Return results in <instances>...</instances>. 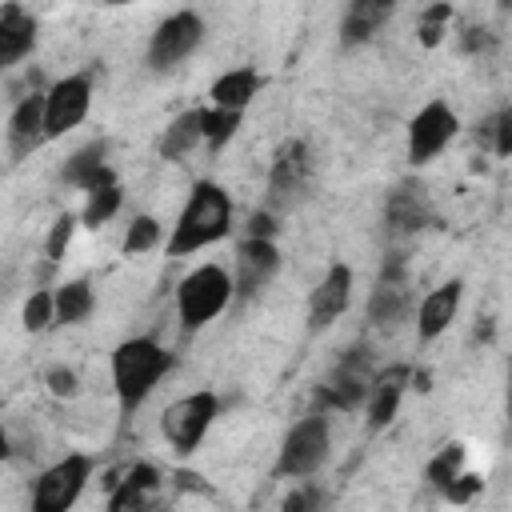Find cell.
Instances as JSON below:
<instances>
[{"instance_id":"obj_35","label":"cell","mask_w":512,"mask_h":512,"mask_svg":"<svg viewBox=\"0 0 512 512\" xmlns=\"http://www.w3.org/2000/svg\"><path fill=\"white\" fill-rule=\"evenodd\" d=\"M476 492H480V476H472V472H460V476H456V480L444 488V496H448V500H456V504L472 500Z\"/></svg>"},{"instance_id":"obj_3","label":"cell","mask_w":512,"mask_h":512,"mask_svg":"<svg viewBox=\"0 0 512 512\" xmlns=\"http://www.w3.org/2000/svg\"><path fill=\"white\" fill-rule=\"evenodd\" d=\"M236 288H232V272H224L220 264H200L192 268L180 288H176V316L184 324V332L204 328L208 320H216L228 304H232Z\"/></svg>"},{"instance_id":"obj_5","label":"cell","mask_w":512,"mask_h":512,"mask_svg":"<svg viewBox=\"0 0 512 512\" xmlns=\"http://www.w3.org/2000/svg\"><path fill=\"white\" fill-rule=\"evenodd\" d=\"M328 444H332V436H328V420H324L320 412L296 420V424L288 428L284 444H280L276 472H280V476H292V480L312 476V472L328 460Z\"/></svg>"},{"instance_id":"obj_27","label":"cell","mask_w":512,"mask_h":512,"mask_svg":"<svg viewBox=\"0 0 512 512\" xmlns=\"http://www.w3.org/2000/svg\"><path fill=\"white\" fill-rule=\"evenodd\" d=\"M120 200H124V192H120V184H116V180H112V184H100V188H92V192H88L80 220H84L88 228H100V224H108V220L120 212Z\"/></svg>"},{"instance_id":"obj_24","label":"cell","mask_w":512,"mask_h":512,"mask_svg":"<svg viewBox=\"0 0 512 512\" xmlns=\"http://www.w3.org/2000/svg\"><path fill=\"white\" fill-rule=\"evenodd\" d=\"M196 144H204V136H200V108L180 112V116L164 128V136L156 140V148H160L164 160H180V156H188Z\"/></svg>"},{"instance_id":"obj_21","label":"cell","mask_w":512,"mask_h":512,"mask_svg":"<svg viewBox=\"0 0 512 512\" xmlns=\"http://www.w3.org/2000/svg\"><path fill=\"white\" fill-rule=\"evenodd\" d=\"M40 140H44V96H24V100L12 108L8 144H12L16 156H24V152H32Z\"/></svg>"},{"instance_id":"obj_2","label":"cell","mask_w":512,"mask_h":512,"mask_svg":"<svg viewBox=\"0 0 512 512\" xmlns=\"http://www.w3.org/2000/svg\"><path fill=\"white\" fill-rule=\"evenodd\" d=\"M172 368V352L160 348L156 340L132 336L124 344H116L112 352V388L120 396V408L132 412L148 400V392L164 380V372Z\"/></svg>"},{"instance_id":"obj_17","label":"cell","mask_w":512,"mask_h":512,"mask_svg":"<svg viewBox=\"0 0 512 512\" xmlns=\"http://www.w3.org/2000/svg\"><path fill=\"white\" fill-rule=\"evenodd\" d=\"M412 372L404 368V364H392V368H384V372H376L372 376V384H368V432H380L384 424H392V416H396V408H400V396H404V380H408Z\"/></svg>"},{"instance_id":"obj_11","label":"cell","mask_w":512,"mask_h":512,"mask_svg":"<svg viewBox=\"0 0 512 512\" xmlns=\"http://www.w3.org/2000/svg\"><path fill=\"white\" fill-rule=\"evenodd\" d=\"M280 268V252L268 236H248L236 244V272H232V288L236 296H256Z\"/></svg>"},{"instance_id":"obj_23","label":"cell","mask_w":512,"mask_h":512,"mask_svg":"<svg viewBox=\"0 0 512 512\" xmlns=\"http://www.w3.org/2000/svg\"><path fill=\"white\" fill-rule=\"evenodd\" d=\"M256 92H260V76H256L252 68H232V72H224V76L212 80V92H208V96H212L216 108H236V112H244Z\"/></svg>"},{"instance_id":"obj_29","label":"cell","mask_w":512,"mask_h":512,"mask_svg":"<svg viewBox=\"0 0 512 512\" xmlns=\"http://www.w3.org/2000/svg\"><path fill=\"white\" fill-rule=\"evenodd\" d=\"M448 20H452V4L448 0H436L432 8H424V16H420V44L424 48H436L440 40H444V32H448Z\"/></svg>"},{"instance_id":"obj_7","label":"cell","mask_w":512,"mask_h":512,"mask_svg":"<svg viewBox=\"0 0 512 512\" xmlns=\"http://www.w3.org/2000/svg\"><path fill=\"white\" fill-rule=\"evenodd\" d=\"M88 108H92V76L76 72V76L56 80L44 92V140L72 132L88 116Z\"/></svg>"},{"instance_id":"obj_6","label":"cell","mask_w":512,"mask_h":512,"mask_svg":"<svg viewBox=\"0 0 512 512\" xmlns=\"http://www.w3.org/2000/svg\"><path fill=\"white\" fill-rule=\"evenodd\" d=\"M88 476H92V460L84 452H72L64 460H56L52 468L40 472V480L32 488V508L36 512H64V508H72L80 500Z\"/></svg>"},{"instance_id":"obj_31","label":"cell","mask_w":512,"mask_h":512,"mask_svg":"<svg viewBox=\"0 0 512 512\" xmlns=\"http://www.w3.org/2000/svg\"><path fill=\"white\" fill-rule=\"evenodd\" d=\"M20 320H24V328H28V332H44V328L52 324V292H48V288L32 292V296L24 300Z\"/></svg>"},{"instance_id":"obj_36","label":"cell","mask_w":512,"mask_h":512,"mask_svg":"<svg viewBox=\"0 0 512 512\" xmlns=\"http://www.w3.org/2000/svg\"><path fill=\"white\" fill-rule=\"evenodd\" d=\"M272 232H276V224H272L268 212H256V216L248 220V236H268V240H272Z\"/></svg>"},{"instance_id":"obj_22","label":"cell","mask_w":512,"mask_h":512,"mask_svg":"<svg viewBox=\"0 0 512 512\" xmlns=\"http://www.w3.org/2000/svg\"><path fill=\"white\" fill-rule=\"evenodd\" d=\"M92 308H96V296L88 280H64L52 292V324H84Z\"/></svg>"},{"instance_id":"obj_1","label":"cell","mask_w":512,"mask_h":512,"mask_svg":"<svg viewBox=\"0 0 512 512\" xmlns=\"http://www.w3.org/2000/svg\"><path fill=\"white\" fill-rule=\"evenodd\" d=\"M232 228V200L220 184L212 180H196L176 224L168 236V256H192L216 240H224Z\"/></svg>"},{"instance_id":"obj_20","label":"cell","mask_w":512,"mask_h":512,"mask_svg":"<svg viewBox=\"0 0 512 512\" xmlns=\"http://www.w3.org/2000/svg\"><path fill=\"white\" fill-rule=\"evenodd\" d=\"M392 8H396V0H348L344 20H340V40H344V44H364V40H372V36L388 24Z\"/></svg>"},{"instance_id":"obj_26","label":"cell","mask_w":512,"mask_h":512,"mask_svg":"<svg viewBox=\"0 0 512 512\" xmlns=\"http://www.w3.org/2000/svg\"><path fill=\"white\" fill-rule=\"evenodd\" d=\"M236 128H240V112L236 108H200V136H204V144L216 152V148H224L232 136H236Z\"/></svg>"},{"instance_id":"obj_37","label":"cell","mask_w":512,"mask_h":512,"mask_svg":"<svg viewBox=\"0 0 512 512\" xmlns=\"http://www.w3.org/2000/svg\"><path fill=\"white\" fill-rule=\"evenodd\" d=\"M488 44H492V40L484 36V28H468V36H464V48H468V52H476V48H488Z\"/></svg>"},{"instance_id":"obj_18","label":"cell","mask_w":512,"mask_h":512,"mask_svg":"<svg viewBox=\"0 0 512 512\" xmlns=\"http://www.w3.org/2000/svg\"><path fill=\"white\" fill-rule=\"evenodd\" d=\"M108 144L104 140H92V144H84V148H76L68 160H64V184H76V188H84V192H92V188H100V184H112L116 180V172L108 168Z\"/></svg>"},{"instance_id":"obj_32","label":"cell","mask_w":512,"mask_h":512,"mask_svg":"<svg viewBox=\"0 0 512 512\" xmlns=\"http://www.w3.org/2000/svg\"><path fill=\"white\" fill-rule=\"evenodd\" d=\"M72 232H76V216H72V212H64V216L52 220V232H48V244H44L48 264H60V260H64V252H68V244H72Z\"/></svg>"},{"instance_id":"obj_15","label":"cell","mask_w":512,"mask_h":512,"mask_svg":"<svg viewBox=\"0 0 512 512\" xmlns=\"http://www.w3.org/2000/svg\"><path fill=\"white\" fill-rule=\"evenodd\" d=\"M408 312H412V292H408V284L400 276V260H396L392 268L380 272V280L368 296V320L380 328H396Z\"/></svg>"},{"instance_id":"obj_33","label":"cell","mask_w":512,"mask_h":512,"mask_svg":"<svg viewBox=\"0 0 512 512\" xmlns=\"http://www.w3.org/2000/svg\"><path fill=\"white\" fill-rule=\"evenodd\" d=\"M488 136H492V152H496V156H508V152H512V112H508V108L496 112L492 120H484L480 140H488Z\"/></svg>"},{"instance_id":"obj_30","label":"cell","mask_w":512,"mask_h":512,"mask_svg":"<svg viewBox=\"0 0 512 512\" xmlns=\"http://www.w3.org/2000/svg\"><path fill=\"white\" fill-rule=\"evenodd\" d=\"M156 244H160V220L136 216V220L128 224V232H124V256H140V252H148V248H156Z\"/></svg>"},{"instance_id":"obj_10","label":"cell","mask_w":512,"mask_h":512,"mask_svg":"<svg viewBox=\"0 0 512 512\" xmlns=\"http://www.w3.org/2000/svg\"><path fill=\"white\" fill-rule=\"evenodd\" d=\"M308 172H312V160H308L304 140H284L268 168V204L292 208L308 188Z\"/></svg>"},{"instance_id":"obj_19","label":"cell","mask_w":512,"mask_h":512,"mask_svg":"<svg viewBox=\"0 0 512 512\" xmlns=\"http://www.w3.org/2000/svg\"><path fill=\"white\" fill-rule=\"evenodd\" d=\"M32 48H36V20L28 12H20L16 4H8L0 12V72L20 64Z\"/></svg>"},{"instance_id":"obj_28","label":"cell","mask_w":512,"mask_h":512,"mask_svg":"<svg viewBox=\"0 0 512 512\" xmlns=\"http://www.w3.org/2000/svg\"><path fill=\"white\" fill-rule=\"evenodd\" d=\"M460 468H464V444H444L432 460H428V480H432V488H448L456 476H460Z\"/></svg>"},{"instance_id":"obj_9","label":"cell","mask_w":512,"mask_h":512,"mask_svg":"<svg viewBox=\"0 0 512 512\" xmlns=\"http://www.w3.org/2000/svg\"><path fill=\"white\" fill-rule=\"evenodd\" d=\"M456 112L444 104V100H432V104H424L412 120H408V160L420 168V164H428V160H436L444 148H448V140L456 136Z\"/></svg>"},{"instance_id":"obj_34","label":"cell","mask_w":512,"mask_h":512,"mask_svg":"<svg viewBox=\"0 0 512 512\" xmlns=\"http://www.w3.org/2000/svg\"><path fill=\"white\" fill-rule=\"evenodd\" d=\"M48 392L72 400V396L80 392V376H76L72 368H52V372H48Z\"/></svg>"},{"instance_id":"obj_13","label":"cell","mask_w":512,"mask_h":512,"mask_svg":"<svg viewBox=\"0 0 512 512\" xmlns=\"http://www.w3.org/2000/svg\"><path fill=\"white\" fill-rule=\"evenodd\" d=\"M432 220V200H428V188L420 180H400L388 200H384V224L392 236H408V232H420L424 224Z\"/></svg>"},{"instance_id":"obj_39","label":"cell","mask_w":512,"mask_h":512,"mask_svg":"<svg viewBox=\"0 0 512 512\" xmlns=\"http://www.w3.org/2000/svg\"><path fill=\"white\" fill-rule=\"evenodd\" d=\"M500 4H508V0H500Z\"/></svg>"},{"instance_id":"obj_25","label":"cell","mask_w":512,"mask_h":512,"mask_svg":"<svg viewBox=\"0 0 512 512\" xmlns=\"http://www.w3.org/2000/svg\"><path fill=\"white\" fill-rule=\"evenodd\" d=\"M160 484V472L152 468V464H132L128 472H124V480L116 484V492L108 496V508H140L144 504V496L152 492Z\"/></svg>"},{"instance_id":"obj_38","label":"cell","mask_w":512,"mask_h":512,"mask_svg":"<svg viewBox=\"0 0 512 512\" xmlns=\"http://www.w3.org/2000/svg\"><path fill=\"white\" fill-rule=\"evenodd\" d=\"M8 452H12V444H8V432H4V428H0V464H4V460H8Z\"/></svg>"},{"instance_id":"obj_12","label":"cell","mask_w":512,"mask_h":512,"mask_svg":"<svg viewBox=\"0 0 512 512\" xmlns=\"http://www.w3.org/2000/svg\"><path fill=\"white\" fill-rule=\"evenodd\" d=\"M368 384H372V360H368V348H356L336 364L332 380L320 388V404H332V408L348 412L368 396Z\"/></svg>"},{"instance_id":"obj_4","label":"cell","mask_w":512,"mask_h":512,"mask_svg":"<svg viewBox=\"0 0 512 512\" xmlns=\"http://www.w3.org/2000/svg\"><path fill=\"white\" fill-rule=\"evenodd\" d=\"M216 412H220L216 392H188V396H180V400H172V404L164 408L160 432H164V440L172 444V452L188 456V452H196L200 440L208 436Z\"/></svg>"},{"instance_id":"obj_8","label":"cell","mask_w":512,"mask_h":512,"mask_svg":"<svg viewBox=\"0 0 512 512\" xmlns=\"http://www.w3.org/2000/svg\"><path fill=\"white\" fill-rule=\"evenodd\" d=\"M204 40V20L196 12H172L156 24L152 40H148V64L152 68H176L184 56H192Z\"/></svg>"},{"instance_id":"obj_14","label":"cell","mask_w":512,"mask_h":512,"mask_svg":"<svg viewBox=\"0 0 512 512\" xmlns=\"http://www.w3.org/2000/svg\"><path fill=\"white\" fill-rule=\"evenodd\" d=\"M348 300H352V268L348 264H332L328 272H324V280L312 288V296H308V328L312 332H320V328H328L344 308H348Z\"/></svg>"},{"instance_id":"obj_16","label":"cell","mask_w":512,"mask_h":512,"mask_svg":"<svg viewBox=\"0 0 512 512\" xmlns=\"http://www.w3.org/2000/svg\"><path fill=\"white\" fill-rule=\"evenodd\" d=\"M460 296H464V284L460 280H448V284L432 288L420 300V308H416V336L420 340H436L440 332H448V324L460 312Z\"/></svg>"}]
</instances>
